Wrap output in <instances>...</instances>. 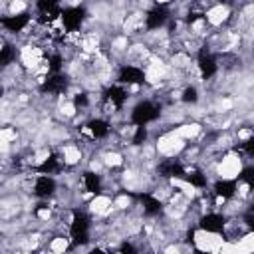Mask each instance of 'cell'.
<instances>
[{
  "mask_svg": "<svg viewBox=\"0 0 254 254\" xmlns=\"http://www.w3.org/2000/svg\"><path fill=\"white\" fill-rule=\"evenodd\" d=\"M161 115V107L155 103V101H149V99H143L139 101L133 111H131V121L135 125H147L151 121H157Z\"/></svg>",
  "mask_w": 254,
  "mask_h": 254,
  "instance_id": "1",
  "label": "cell"
},
{
  "mask_svg": "<svg viewBox=\"0 0 254 254\" xmlns=\"http://www.w3.org/2000/svg\"><path fill=\"white\" fill-rule=\"evenodd\" d=\"M147 135H149V131H147L145 125H135L133 135H131V143L133 145H143L147 141Z\"/></svg>",
  "mask_w": 254,
  "mask_h": 254,
  "instance_id": "18",
  "label": "cell"
},
{
  "mask_svg": "<svg viewBox=\"0 0 254 254\" xmlns=\"http://www.w3.org/2000/svg\"><path fill=\"white\" fill-rule=\"evenodd\" d=\"M83 189L89 192V194H101V190H103V181H101V177L97 175V173H93V171H89V173H85L83 175Z\"/></svg>",
  "mask_w": 254,
  "mask_h": 254,
  "instance_id": "13",
  "label": "cell"
},
{
  "mask_svg": "<svg viewBox=\"0 0 254 254\" xmlns=\"http://www.w3.org/2000/svg\"><path fill=\"white\" fill-rule=\"evenodd\" d=\"M190 187H194V189H202V187H206V175L202 173V171H198V169H192V171H185V177H183Z\"/></svg>",
  "mask_w": 254,
  "mask_h": 254,
  "instance_id": "15",
  "label": "cell"
},
{
  "mask_svg": "<svg viewBox=\"0 0 254 254\" xmlns=\"http://www.w3.org/2000/svg\"><path fill=\"white\" fill-rule=\"evenodd\" d=\"M242 151H244L248 157H254V133H250V135L242 141Z\"/></svg>",
  "mask_w": 254,
  "mask_h": 254,
  "instance_id": "21",
  "label": "cell"
},
{
  "mask_svg": "<svg viewBox=\"0 0 254 254\" xmlns=\"http://www.w3.org/2000/svg\"><path fill=\"white\" fill-rule=\"evenodd\" d=\"M183 101H185V103H196V101H198V91H196L194 85L185 87V91H183Z\"/></svg>",
  "mask_w": 254,
  "mask_h": 254,
  "instance_id": "20",
  "label": "cell"
},
{
  "mask_svg": "<svg viewBox=\"0 0 254 254\" xmlns=\"http://www.w3.org/2000/svg\"><path fill=\"white\" fill-rule=\"evenodd\" d=\"M83 20H85V8H81V6L64 8V10H62V16H60L62 28H64L65 32H75V30H79V26L83 24Z\"/></svg>",
  "mask_w": 254,
  "mask_h": 254,
  "instance_id": "3",
  "label": "cell"
},
{
  "mask_svg": "<svg viewBox=\"0 0 254 254\" xmlns=\"http://www.w3.org/2000/svg\"><path fill=\"white\" fill-rule=\"evenodd\" d=\"M69 236H71V242L75 246L77 244H85L89 240V218L83 212H75L73 214L71 224H69Z\"/></svg>",
  "mask_w": 254,
  "mask_h": 254,
  "instance_id": "2",
  "label": "cell"
},
{
  "mask_svg": "<svg viewBox=\"0 0 254 254\" xmlns=\"http://www.w3.org/2000/svg\"><path fill=\"white\" fill-rule=\"evenodd\" d=\"M236 189H238V185L234 183V179H218L214 185H212V192L216 194V196H222L224 200H228V198H232L234 194H236Z\"/></svg>",
  "mask_w": 254,
  "mask_h": 254,
  "instance_id": "10",
  "label": "cell"
},
{
  "mask_svg": "<svg viewBox=\"0 0 254 254\" xmlns=\"http://www.w3.org/2000/svg\"><path fill=\"white\" fill-rule=\"evenodd\" d=\"M38 171L44 173V175L58 173V171H60V159H58V157H48V159H44L42 165L38 167Z\"/></svg>",
  "mask_w": 254,
  "mask_h": 254,
  "instance_id": "17",
  "label": "cell"
},
{
  "mask_svg": "<svg viewBox=\"0 0 254 254\" xmlns=\"http://www.w3.org/2000/svg\"><path fill=\"white\" fill-rule=\"evenodd\" d=\"M54 192H56V181H54V177L42 173V175L36 179V183H34V194L40 196V198H48V196H52Z\"/></svg>",
  "mask_w": 254,
  "mask_h": 254,
  "instance_id": "9",
  "label": "cell"
},
{
  "mask_svg": "<svg viewBox=\"0 0 254 254\" xmlns=\"http://www.w3.org/2000/svg\"><path fill=\"white\" fill-rule=\"evenodd\" d=\"M117 79L119 83H127V85H141L145 81V71L137 65H131V64H125L121 65L119 73H117Z\"/></svg>",
  "mask_w": 254,
  "mask_h": 254,
  "instance_id": "7",
  "label": "cell"
},
{
  "mask_svg": "<svg viewBox=\"0 0 254 254\" xmlns=\"http://www.w3.org/2000/svg\"><path fill=\"white\" fill-rule=\"evenodd\" d=\"M12 58H14V52H12V48H10V46H4V48H2V58H0L2 65H8V64L12 62Z\"/></svg>",
  "mask_w": 254,
  "mask_h": 254,
  "instance_id": "22",
  "label": "cell"
},
{
  "mask_svg": "<svg viewBox=\"0 0 254 254\" xmlns=\"http://www.w3.org/2000/svg\"><path fill=\"white\" fill-rule=\"evenodd\" d=\"M169 16H171L169 8L163 6V4H157V6H153V8L145 14V28H147V30H159V28H163V26L167 24Z\"/></svg>",
  "mask_w": 254,
  "mask_h": 254,
  "instance_id": "5",
  "label": "cell"
},
{
  "mask_svg": "<svg viewBox=\"0 0 254 254\" xmlns=\"http://www.w3.org/2000/svg\"><path fill=\"white\" fill-rule=\"evenodd\" d=\"M119 250H121V252H135V246L125 242V244H121V248H119Z\"/></svg>",
  "mask_w": 254,
  "mask_h": 254,
  "instance_id": "23",
  "label": "cell"
},
{
  "mask_svg": "<svg viewBox=\"0 0 254 254\" xmlns=\"http://www.w3.org/2000/svg\"><path fill=\"white\" fill-rule=\"evenodd\" d=\"M139 200H141V204H143V212L145 214H149V216H155V214H159L161 212V200H159V196H155V194H151V192H145V194H139Z\"/></svg>",
  "mask_w": 254,
  "mask_h": 254,
  "instance_id": "14",
  "label": "cell"
},
{
  "mask_svg": "<svg viewBox=\"0 0 254 254\" xmlns=\"http://www.w3.org/2000/svg\"><path fill=\"white\" fill-rule=\"evenodd\" d=\"M28 24H30V16H28L26 12H22V14H12V16H4V18H2V26H4L8 32H22Z\"/></svg>",
  "mask_w": 254,
  "mask_h": 254,
  "instance_id": "11",
  "label": "cell"
},
{
  "mask_svg": "<svg viewBox=\"0 0 254 254\" xmlns=\"http://www.w3.org/2000/svg\"><path fill=\"white\" fill-rule=\"evenodd\" d=\"M226 14H228V10H226L224 6H220V4H216V6H212V8L206 12V22H210V24H220V22L226 18Z\"/></svg>",
  "mask_w": 254,
  "mask_h": 254,
  "instance_id": "16",
  "label": "cell"
},
{
  "mask_svg": "<svg viewBox=\"0 0 254 254\" xmlns=\"http://www.w3.org/2000/svg\"><path fill=\"white\" fill-rule=\"evenodd\" d=\"M85 131L93 137V139H105L107 135H109V131H111V125L105 121V119H101V117H97V119H91V121H87V125H85Z\"/></svg>",
  "mask_w": 254,
  "mask_h": 254,
  "instance_id": "12",
  "label": "cell"
},
{
  "mask_svg": "<svg viewBox=\"0 0 254 254\" xmlns=\"http://www.w3.org/2000/svg\"><path fill=\"white\" fill-rule=\"evenodd\" d=\"M238 179H240V181H244L246 185H250V187L254 189V167H252V165H248V167H244V169L240 171V175H238Z\"/></svg>",
  "mask_w": 254,
  "mask_h": 254,
  "instance_id": "19",
  "label": "cell"
},
{
  "mask_svg": "<svg viewBox=\"0 0 254 254\" xmlns=\"http://www.w3.org/2000/svg\"><path fill=\"white\" fill-rule=\"evenodd\" d=\"M196 67H198V73H200L204 79L212 77V75L216 73V69H218V62H216V58L210 54V50H208L206 46H202V48L198 50Z\"/></svg>",
  "mask_w": 254,
  "mask_h": 254,
  "instance_id": "4",
  "label": "cell"
},
{
  "mask_svg": "<svg viewBox=\"0 0 254 254\" xmlns=\"http://www.w3.org/2000/svg\"><path fill=\"white\" fill-rule=\"evenodd\" d=\"M198 226H200L204 232L218 234L220 230H224V226H226V218H224L220 212H206V214L200 216Z\"/></svg>",
  "mask_w": 254,
  "mask_h": 254,
  "instance_id": "8",
  "label": "cell"
},
{
  "mask_svg": "<svg viewBox=\"0 0 254 254\" xmlns=\"http://www.w3.org/2000/svg\"><path fill=\"white\" fill-rule=\"evenodd\" d=\"M67 87V77L58 71V73H50L48 77L42 79V91L50 93V95H62Z\"/></svg>",
  "mask_w": 254,
  "mask_h": 254,
  "instance_id": "6",
  "label": "cell"
}]
</instances>
